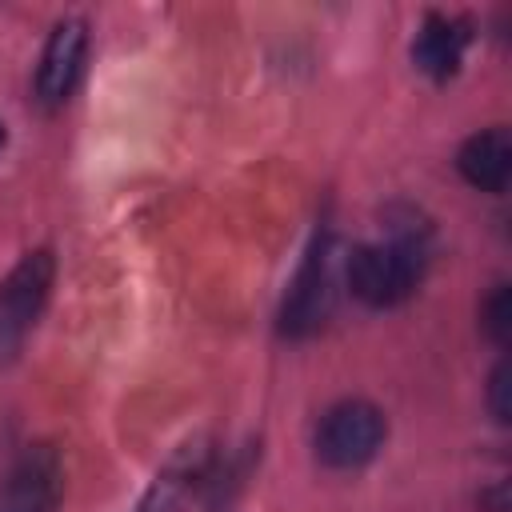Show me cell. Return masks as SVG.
<instances>
[{"label": "cell", "instance_id": "1", "mask_svg": "<svg viewBox=\"0 0 512 512\" xmlns=\"http://www.w3.org/2000/svg\"><path fill=\"white\" fill-rule=\"evenodd\" d=\"M420 276V248L412 240H388V244H360L348 256V288L356 300L372 308L400 304Z\"/></svg>", "mask_w": 512, "mask_h": 512}, {"label": "cell", "instance_id": "2", "mask_svg": "<svg viewBox=\"0 0 512 512\" xmlns=\"http://www.w3.org/2000/svg\"><path fill=\"white\" fill-rule=\"evenodd\" d=\"M384 440V416L364 400L336 404L316 432V452L328 468H360L376 456Z\"/></svg>", "mask_w": 512, "mask_h": 512}, {"label": "cell", "instance_id": "3", "mask_svg": "<svg viewBox=\"0 0 512 512\" xmlns=\"http://www.w3.org/2000/svg\"><path fill=\"white\" fill-rule=\"evenodd\" d=\"M52 288V256L48 252H28L8 280L0 284V356L16 352L24 332L36 324L44 300Z\"/></svg>", "mask_w": 512, "mask_h": 512}, {"label": "cell", "instance_id": "4", "mask_svg": "<svg viewBox=\"0 0 512 512\" xmlns=\"http://www.w3.org/2000/svg\"><path fill=\"white\" fill-rule=\"evenodd\" d=\"M328 304H332V276H328V240H316L308 260L300 264L296 280H292V292L284 300V312H280V328L288 336H308L312 328L324 324L328 316Z\"/></svg>", "mask_w": 512, "mask_h": 512}, {"label": "cell", "instance_id": "5", "mask_svg": "<svg viewBox=\"0 0 512 512\" xmlns=\"http://www.w3.org/2000/svg\"><path fill=\"white\" fill-rule=\"evenodd\" d=\"M84 52H88V28L84 20H60L44 44L40 68H36V92L44 104H64L84 72Z\"/></svg>", "mask_w": 512, "mask_h": 512}, {"label": "cell", "instance_id": "6", "mask_svg": "<svg viewBox=\"0 0 512 512\" xmlns=\"http://www.w3.org/2000/svg\"><path fill=\"white\" fill-rule=\"evenodd\" d=\"M56 500H60V460L52 448L36 444L12 468L0 496V512H52Z\"/></svg>", "mask_w": 512, "mask_h": 512}, {"label": "cell", "instance_id": "7", "mask_svg": "<svg viewBox=\"0 0 512 512\" xmlns=\"http://www.w3.org/2000/svg\"><path fill=\"white\" fill-rule=\"evenodd\" d=\"M460 172L468 184L484 188V192H504L508 176H512V136L508 128H488L480 136H472L460 148Z\"/></svg>", "mask_w": 512, "mask_h": 512}, {"label": "cell", "instance_id": "8", "mask_svg": "<svg viewBox=\"0 0 512 512\" xmlns=\"http://www.w3.org/2000/svg\"><path fill=\"white\" fill-rule=\"evenodd\" d=\"M464 44H468V24L444 20V16H428L424 28H420V36H416V44H412V60L428 76L444 80V76H452L460 68Z\"/></svg>", "mask_w": 512, "mask_h": 512}, {"label": "cell", "instance_id": "9", "mask_svg": "<svg viewBox=\"0 0 512 512\" xmlns=\"http://www.w3.org/2000/svg\"><path fill=\"white\" fill-rule=\"evenodd\" d=\"M484 328L496 344L508 340V328H512V304H508V288H496L492 300L484 304Z\"/></svg>", "mask_w": 512, "mask_h": 512}, {"label": "cell", "instance_id": "10", "mask_svg": "<svg viewBox=\"0 0 512 512\" xmlns=\"http://www.w3.org/2000/svg\"><path fill=\"white\" fill-rule=\"evenodd\" d=\"M504 392H508V364H500V368L492 372V412H496V420H508V400H504Z\"/></svg>", "mask_w": 512, "mask_h": 512}, {"label": "cell", "instance_id": "11", "mask_svg": "<svg viewBox=\"0 0 512 512\" xmlns=\"http://www.w3.org/2000/svg\"><path fill=\"white\" fill-rule=\"evenodd\" d=\"M0 144H4V124H0Z\"/></svg>", "mask_w": 512, "mask_h": 512}]
</instances>
